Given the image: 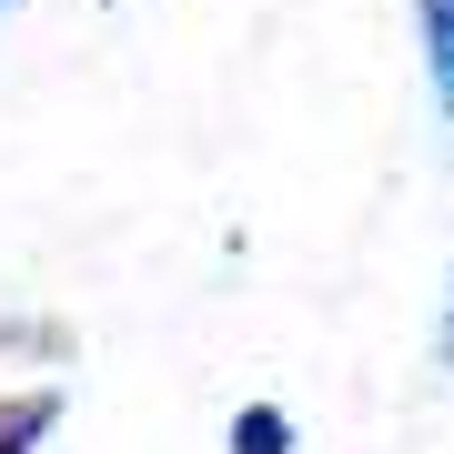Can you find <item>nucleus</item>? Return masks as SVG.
<instances>
[{"instance_id":"obj_1","label":"nucleus","mask_w":454,"mask_h":454,"mask_svg":"<svg viewBox=\"0 0 454 454\" xmlns=\"http://www.w3.org/2000/svg\"><path fill=\"white\" fill-rule=\"evenodd\" d=\"M414 41H424V82H434V112L454 121V0H414Z\"/></svg>"},{"instance_id":"obj_2","label":"nucleus","mask_w":454,"mask_h":454,"mask_svg":"<svg viewBox=\"0 0 454 454\" xmlns=\"http://www.w3.org/2000/svg\"><path fill=\"white\" fill-rule=\"evenodd\" d=\"M61 424V394H0V454H41Z\"/></svg>"},{"instance_id":"obj_3","label":"nucleus","mask_w":454,"mask_h":454,"mask_svg":"<svg viewBox=\"0 0 454 454\" xmlns=\"http://www.w3.org/2000/svg\"><path fill=\"white\" fill-rule=\"evenodd\" d=\"M223 454H293V414L283 404H243L232 434H223Z\"/></svg>"},{"instance_id":"obj_4","label":"nucleus","mask_w":454,"mask_h":454,"mask_svg":"<svg viewBox=\"0 0 454 454\" xmlns=\"http://www.w3.org/2000/svg\"><path fill=\"white\" fill-rule=\"evenodd\" d=\"M434 364L454 373V253H444V324H434Z\"/></svg>"},{"instance_id":"obj_5","label":"nucleus","mask_w":454,"mask_h":454,"mask_svg":"<svg viewBox=\"0 0 454 454\" xmlns=\"http://www.w3.org/2000/svg\"><path fill=\"white\" fill-rule=\"evenodd\" d=\"M0 11H11V0H0Z\"/></svg>"}]
</instances>
